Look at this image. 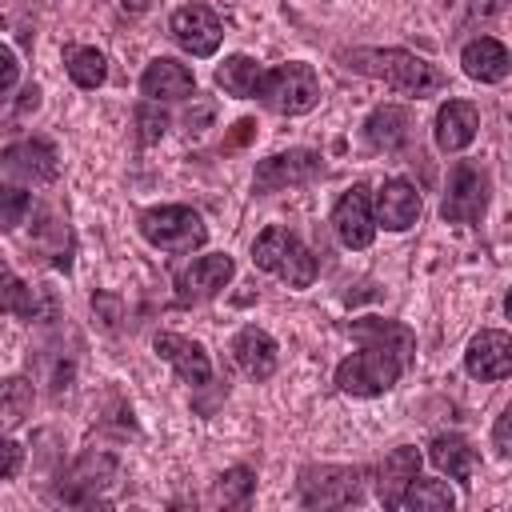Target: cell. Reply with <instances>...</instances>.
Wrapping results in <instances>:
<instances>
[{"mask_svg":"<svg viewBox=\"0 0 512 512\" xmlns=\"http://www.w3.org/2000/svg\"><path fill=\"white\" fill-rule=\"evenodd\" d=\"M28 212H32V192L16 184H0V232H12L16 224H24Z\"/></svg>","mask_w":512,"mask_h":512,"instance_id":"obj_31","label":"cell"},{"mask_svg":"<svg viewBox=\"0 0 512 512\" xmlns=\"http://www.w3.org/2000/svg\"><path fill=\"white\" fill-rule=\"evenodd\" d=\"M136 228H140V236L152 248L172 252V256L192 252V248H204V240H208L204 216L196 208H188V204H156V208H144L136 216Z\"/></svg>","mask_w":512,"mask_h":512,"instance_id":"obj_5","label":"cell"},{"mask_svg":"<svg viewBox=\"0 0 512 512\" xmlns=\"http://www.w3.org/2000/svg\"><path fill=\"white\" fill-rule=\"evenodd\" d=\"M488 172L476 160H456L448 172V188L440 200V216L448 224H480L488 212Z\"/></svg>","mask_w":512,"mask_h":512,"instance_id":"obj_8","label":"cell"},{"mask_svg":"<svg viewBox=\"0 0 512 512\" xmlns=\"http://www.w3.org/2000/svg\"><path fill=\"white\" fill-rule=\"evenodd\" d=\"M140 96L152 100V104H164V100H188L196 96V76L188 64L172 60V56H156L148 60V68L140 72Z\"/></svg>","mask_w":512,"mask_h":512,"instance_id":"obj_16","label":"cell"},{"mask_svg":"<svg viewBox=\"0 0 512 512\" xmlns=\"http://www.w3.org/2000/svg\"><path fill=\"white\" fill-rule=\"evenodd\" d=\"M252 264L280 276L288 288H312L316 280V256L304 248V240L296 232H288L284 224H268L256 240H252Z\"/></svg>","mask_w":512,"mask_h":512,"instance_id":"obj_3","label":"cell"},{"mask_svg":"<svg viewBox=\"0 0 512 512\" xmlns=\"http://www.w3.org/2000/svg\"><path fill=\"white\" fill-rule=\"evenodd\" d=\"M0 164H4L12 176L28 180V184H52V180L60 176V152H56V144L44 140V136H24V140L0 148Z\"/></svg>","mask_w":512,"mask_h":512,"instance_id":"obj_13","label":"cell"},{"mask_svg":"<svg viewBox=\"0 0 512 512\" xmlns=\"http://www.w3.org/2000/svg\"><path fill=\"white\" fill-rule=\"evenodd\" d=\"M236 276V260L228 252H208L200 260H192L184 272H176V300L180 304H200L212 300L228 288V280Z\"/></svg>","mask_w":512,"mask_h":512,"instance_id":"obj_11","label":"cell"},{"mask_svg":"<svg viewBox=\"0 0 512 512\" xmlns=\"http://www.w3.org/2000/svg\"><path fill=\"white\" fill-rule=\"evenodd\" d=\"M164 132H168V116L160 112V104L144 100L136 108V136H140V144H156Z\"/></svg>","mask_w":512,"mask_h":512,"instance_id":"obj_32","label":"cell"},{"mask_svg":"<svg viewBox=\"0 0 512 512\" xmlns=\"http://www.w3.org/2000/svg\"><path fill=\"white\" fill-rule=\"evenodd\" d=\"M372 216H376V228L404 232V228H412L420 220V192L404 176H392V180L380 184L376 204H372Z\"/></svg>","mask_w":512,"mask_h":512,"instance_id":"obj_18","label":"cell"},{"mask_svg":"<svg viewBox=\"0 0 512 512\" xmlns=\"http://www.w3.org/2000/svg\"><path fill=\"white\" fill-rule=\"evenodd\" d=\"M420 476V452L412 444H400L384 456V464L376 468V496L384 508H400L404 500V488Z\"/></svg>","mask_w":512,"mask_h":512,"instance_id":"obj_19","label":"cell"},{"mask_svg":"<svg viewBox=\"0 0 512 512\" xmlns=\"http://www.w3.org/2000/svg\"><path fill=\"white\" fill-rule=\"evenodd\" d=\"M340 64L348 72H360L368 80H384L388 88L404 92V96H428V92H440L448 84L444 68H436L432 60L408 52V48H344L340 52Z\"/></svg>","mask_w":512,"mask_h":512,"instance_id":"obj_2","label":"cell"},{"mask_svg":"<svg viewBox=\"0 0 512 512\" xmlns=\"http://www.w3.org/2000/svg\"><path fill=\"white\" fill-rule=\"evenodd\" d=\"M152 348H156L160 360H168L176 368V376L184 384H192V388L212 384V360H208L204 344H196V340H188L180 332H156L152 336Z\"/></svg>","mask_w":512,"mask_h":512,"instance_id":"obj_15","label":"cell"},{"mask_svg":"<svg viewBox=\"0 0 512 512\" xmlns=\"http://www.w3.org/2000/svg\"><path fill=\"white\" fill-rule=\"evenodd\" d=\"M32 244H36V252L40 256H48V264L52 268H60V272H72V228H68V220H60L56 212H40V224L32 228Z\"/></svg>","mask_w":512,"mask_h":512,"instance_id":"obj_24","label":"cell"},{"mask_svg":"<svg viewBox=\"0 0 512 512\" xmlns=\"http://www.w3.org/2000/svg\"><path fill=\"white\" fill-rule=\"evenodd\" d=\"M0 316H20V320H40V296L32 284H24L16 272L0 268Z\"/></svg>","mask_w":512,"mask_h":512,"instance_id":"obj_27","label":"cell"},{"mask_svg":"<svg viewBox=\"0 0 512 512\" xmlns=\"http://www.w3.org/2000/svg\"><path fill=\"white\" fill-rule=\"evenodd\" d=\"M232 360L248 380H268L276 372V340L256 324H244L232 336Z\"/></svg>","mask_w":512,"mask_h":512,"instance_id":"obj_20","label":"cell"},{"mask_svg":"<svg viewBox=\"0 0 512 512\" xmlns=\"http://www.w3.org/2000/svg\"><path fill=\"white\" fill-rule=\"evenodd\" d=\"M428 460L436 464V472H444V476L468 484L472 472H476V464H480V452L472 448L468 436H460V432H440V436L428 444Z\"/></svg>","mask_w":512,"mask_h":512,"instance_id":"obj_23","label":"cell"},{"mask_svg":"<svg viewBox=\"0 0 512 512\" xmlns=\"http://www.w3.org/2000/svg\"><path fill=\"white\" fill-rule=\"evenodd\" d=\"M252 136H256V120H236V132H232V136H228V140H224L220 148H224V152H232V148L248 144Z\"/></svg>","mask_w":512,"mask_h":512,"instance_id":"obj_37","label":"cell"},{"mask_svg":"<svg viewBox=\"0 0 512 512\" xmlns=\"http://www.w3.org/2000/svg\"><path fill=\"white\" fill-rule=\"evenodd\" d=\"M464 372L472 380H508V372H512V336L500 332V328H480L468 340Z\"/></svg>","mask_w":512,"mask_h":512,"instance_id":"obj_14","label":"cell"},{"mask_svg":"<svg viewBox=\"0 0 512 512\" xmlns=\"http://www.w3.org/2000/svg\"><path fill=\"white\" fill-rule=\"evenodd\" d=\"M364 468L348 464H304L296 472V496L304 508H348L364 500Z\"/></svg>","mask_w":512,"mask_h":512,"instance_id":"obj_6","label":"cell"},{"mask_svg":"<svg viewBox=\"0 0 512 512\" xmlns=\"http://www.w3.org/2000/svg\"><path fill=\"white\" fill-rule=\"evenodd\" d=\"M36 104H40V88H36V84H28V88L20 92V112H32Z\"/></svg>","mask_w":512,"mask_h":512,"instance_id":"obj_38","label":"cell"},{"mask_svg":"<svg viewBox=\"0 0 512 512\" xmlns=\"http://www.w3.org/2000/svg\"><path fill=\"white\" fill-rule=\"evenodd\" d=\"M256 96L276 116H304V112H312L320 104V76H316L312 64L288 60V64H276V68H268L260 76Z\"/></svg>","mask_w":512,"mask_h":512,"instance_id":"obj_4","label":"cell"},{"mask_svg":"<svg viewBox=\"0 0 512 512\" xmlns=\"http://www.w3.org/2000/svg\"><path fill=\"white\" fill-rule=\"evenodd\" d=\"M252 492H256V472L244 468V464H236V468H228V472L216 476L212 504H220V508H244L252 500Z\"/></svg>","mask_w":512,"mask_h":512,"instance_id":"obj_29","label":"cell"},{"mask_svg":"<svg viewBox=\"0 0 512 512\" xmlns=\"http://www.w3.org/2000/svg\"><path fill=\"white\" fill-rule=\"evenodd\" d=\"M360 352L336 364V388L348 396H384L416 360V332L388 316H360L348 324Z\"/></svg>","mask_w":512,"mask_h":512,"instance_id":"obj_1","label":"cell"},{"mask_svg":"<svg viewBox=\"0 0 512 512\" xmlns=\"http://www.w3.org/2000/svg\"><path fill=\"white\" fill-rule=\"evenodd\" d=\"M92 312H96V320H100L108 332H116L120 320H124V304H120L116 292H96V296H92Z\"/></svg>","mask_w":512,"mask_h":512,"instance_id":"obj_33","label":"cell"},{"mask_svg":"<svg viewBox=\"0 0 512 512\" xmlns=\"http://www.w3.org/2000/svg\"><path fill=\"white\" fill-rule=\"evenodd\" d=\"M480 132V108L472 100H444L436 108V128H432V140L440 152H464Z\"/></svg>","mask_w":512,"mask_h":512,"instance_id":"obj_17","label":"cell"},{"mask_svg":"<svg viewBox=\"0 0 512 512\" xmlns=\"http://www.w3.org/2000/svg\"><path fill=\"white\" fill-rule=\"evenodd\" d=\"M260 76H264V68H260L252 56H228V60L216 68V88H224V92L236 96V100H252L256 88H260Z\"/></svg>","mask_w":512,"mask_h":512,"instance_id":"obj_26","label":"cell"},{"mask_svg":"<svg viewBox=\"0 0 512 512\" xmlns=\"http://www.w3.org/2000/svg\"><path fill=\"white\" fill-rule=\"evenodd\" d=\"M64 72L72 76V84H76V88L92 92V88H100V84L108 80V60H104V52H100V48L68 44V48H64Z\"/></svg>","mask_w":512,"mask_h":512,"instance_id":"obj_25","label":"cell"},{"mask_svg":"<svg viewBox=\"0 0 512 512\" xmlns=\"http://www.w3.org/2000/svg\"><path fill=\"white\" fill-rule=\"evenodd\" d=\"M400 508H412V512H452V508H456V492H452L444 480H424V476H416V480L404 488Z\"/></svg>","mask_w":512,"mask_h":512,"instance_id":"obj_28","label":"cell"},{"mask_svg":"<svg viewBox=\"0 0 512 512\" xmlns=\"http://www.w3.org/2000/svg\"><path fill=\"white\" fill-rule=\"evenodd\" d=\"M168 32L188 56H212L224 40V24L208 4H180L168 20Z\"/></svg>","mask_w":512,"mask_h":512,"instance_id":"obj_10","label":"cell"},{"mask_svg":"<svg viewBox=\"0 0 512 512\" xmlns=\"http://www.w3.org/2000/svg\"><path fill=\"white\" fill-rule=\"evenodd\" d=\"M492 448H496V456H512V408H504L500 416H496V428H492Z\"/></svg>","mask_w":512,"mask_h":512,"instance_id":"obj_35","label":"cell"},{"mask_svg":"<svg viewBox=\"0 0 512 512\" xmlns=\"http://www.w3.org/2000/svg\"><path fill=\"white\" fill-rule=\"evenodd\" d=\"M24 468V448L8 436H0V480H12Z\"/></svg>","mask_w":512,"mask_h":512,"instance_id":"obj_34","label":"cell"},{"mask_svg":"<svg viewBox=\"0 0 512 512\" xmlns=\"http://www.w3.org/2000/svg\"><path fill=\"white\" fill-rule=\"evenodd\" d=\"M32 380L28 376H4L0 380V428H16L32 408Z\"/></svg>","mask_w":512,"mask_h":512,"instance_id":"obj_30","label":"cell"},{"mask_svg":"<svg viewBox=\"0 0 512 512\" xmlns=\"http://www.w3.org/2000/svg\"><path fill=\"white\" fill-rule=\"evenodd\" d=\"M332 228H336V240L344 248H356V252L376 240V216H372V192H368V184H352L336 200Z\"/></svg>","mask_w":512,"mask_h":512,"instance_id":"obj_12","label":"cell"},{"mask_svg":"<svg viewBox=\"0 0 512 512\" xmlns=\"http://www.w3.org/2000/svg\"><path fill=\"white\" fill-rule=\"evenodd\" d=\"M16 80H20V60L8 44H0V92H8Z\"/></svg>","mask_w":512,"mask_h":512,"instance_id":"obj_36","label":"cell"},{"mask_svg":"<svg viewBox=\"0 0 512 512\" xmlns=\"http://www.w3.org/2000/svg\"><path fill=\"white\" fill-rule=\"evenodd\" d=\"M324 176V156L316 148H288V152H272L256 164L252 172V192L256 196H272L284 188H300Z\"/></svg>","mask_w":512,"mask_h":512,"instance_id":"obj_9","label":"cell"},{"mask_svg":"<svg viewBox=\"0 0 512 512\" xmlns=\"http://www.w3.org/2000/svg\"><path fill=\"white\" fill-rule=\"evenodd\" d=\"M120 476V460L104 448H88L72 460V468L60 476V488H56V500L64 504H76V508H88L96 504Z\"/></svg>","mask_w":512,"mask_h":512,"instance_id":"obj_7","label":"cell"},{"mask_svg":"<svg viewBox=\"0 0 512 512\" xmlns=\"http://www.w3.org/2000/svg\"><path fill=\"white\" fill-rule=\"evenodd\" d=\"M364 140L376 152H400L412 140V112L404 104H380L364 120Z\"/></svg>","mask_w":512,"mask_h":512,"instance_id":"obj_22","label":"cell"},{"mask_svg":"<svg viewBox=\"0 0 512 512\" xmlns=\"http://www.w3.org/2000/svg\"><path fill=\"white\" fill-rule=\"evenodd\" d=\"M460 68H464V76H472L480 84H500L512 68V56L496 36H476L460 48Z\"/></svg>","mask_w":512,"mask_h":512,"instance_id":"obj_21","label":"cell"}]
</instances>
